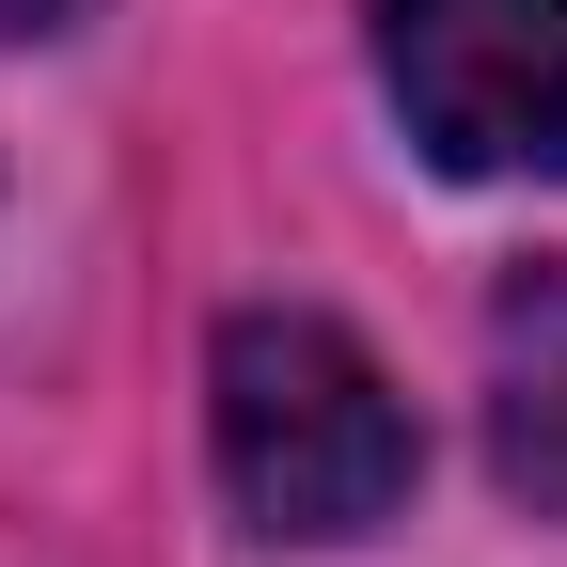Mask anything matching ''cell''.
Returning <instances> with one entry per match:
<instances>
[{
  "label": "cell",
  "mask_w": 567,
  "mask_h": 567,
  "mask_svg": "<svg viewBox=\"0 0 567 567\" xmlns=\"http://www.w3.org/2000/svg\"><path fill=\"white\" fill-rule=\"evenodd\" d=\"M205 425H221V488L268 520V536H379L410 505V394L379 379L363 331H331L300 300H268L221 331V363H205Z\"/></svg>",
  "instance_id": "1"
},
{
  "label": "cell",
  "mask_w": 567,
  "mask_h": 567,
  "mask_svg": "<svg viewBox=\"0 0 567 567\" xmlns=\"http://www.w3.org/2000/svg\"><path fill=\"white\" fill-rule=\"evenodd\" d=\"M379 80L442 174H567V0H379Z\"/></svg>",
  "instance_id": "2"
},
{
  "label": "cell",
  "mask_w": 567,
  "mask_h": 567,
  "mask_svg": "<svg viewBox=\"0 0 567 567\" xmlns=\"http://www.w3.org/2000/svg\"><path fill=\"white\" fill-rule=\"evenodd\" d=\"M488 473L567 520V252L488 300Z\"/></svg>",
  "instance_id": "3"
},
{
  "label": "cell",
  "mask_w": 567,
  "mask_h": 567,
  "mask_svg": "<svg viewBox=\"0 0 567 567\" xmlns=\"http://www.w3.org/2000/svg\"><path fill=\"white\" fill-rule=\"evenodd\" d=\"M95 0H0V48H32V32H80Z\"/></svg>",
  "instance_id": "4"
}]
</instances>
